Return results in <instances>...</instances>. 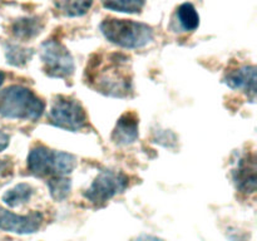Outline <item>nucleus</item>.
<instances>
[{
  "label": "nucleus",
  "instance_id": "nucleus-1",
  "mask_svg": "<svg viewBox=\"0 0 257 241\" xmlns=\"http://www.w3.org/2000/svg\"><path fill=\"white\" fill-rule=\"evenodd\" d=\"M44 112V103L29 88L10 85L0 92V114L5 118L37 120Z\"/></svg>",
  "mask_w": 257,
  "mask_h": 241
},
{
  "label": "nucleus",
  "instance_id": "nucleus-2",
  "mask_svg": "<svg viewBox=\"0 0 257 241\" xmlns=\"http://www.w3.org/2000/svg\"><path fill=\"white\" fill-rule=\"evenodd\" d=\"M100 32L113 44L128 49L147 45L153 39V29L145 23L108 18L100 24Z\"/></svg>",
  "mask_w": 257,
  "mask_h": 241
},
{
  "label": "nucleus",
  "instance_id": "nucleus-3",
  "mask_svg": "<svg viewBox=\"0 0 257 241\" xmlns=\"http://www.w3.org/2000/svg\"><path fill=\"white\" fill-rule=\"evenodd\" d=\"M77 158L73 155L60 151H53L45 146H37L28 156V168L39 177L44 176H67L74 170Z\"/></svg>",
  "mask_w": 257,
  "mask_h": 241
},
{
  "label": "nucleus",
  "instance_id": "nucleus-4",
  "mask_svg": "<svg viewBox=\"0 0 257 241\" xmlns=\"http://www.w3.org/2000/svg\"><path fill=\"white\" fill-rule=\"evenodd\" d=\"M49 119L57 127L63 130L77 131L87 126V114L78 100L69 97H58L53 102Z\"/></svg>",
  "mask_w": 257,
  "mask_h": 241
},
{
  "label": "nucleus",
  "instance_id": "nucleus-5",
  "mask_svg": "<svg viewBox=\"0 0 257 241\" xmlns=\"http://www.w3.org/2000/svg\"><path fill=\"white\" fill-rule=\"evenodd\" d=\"M128 186V177L119 171L104 170L94 178L92 185L85 191V198L94 205H103L118 193L123 192Z\"/></svg>",
  "mask_w": 257,
  "mask_h": 241
},
{
  "label": "nucleus",
  "instance_id": "nucleus-6",
  "mask_svg": "<svg viewBox=\"0 0 257 241\" xmlns=\"http://www.w3.org/2000/svg\"><path fill=\"white\" fill-rule=\"evenodd\" d=\"M45 73L54 78H68L74 73V62L67 48L59 42L48 40L40 49Z\"/></svg>",
  "mask_w": 257,
  "mask_h": 241
},
{
  "label": "nucleus",
  "instance_id": "nucleus-7",
  "mask_svg": "<svg viewBox=\"0 0 257 241\" xmlns=\"http://www.w3.org/2000/svg\"><path fill=\"white\" fill-rule=\"evenodd\" d=\"M93 82L99 92L114 97H124L131 90V77L128 75V70H125L119 62H114L99 70Z\"/></svg>",
  "mask_w": 257,
  "mask_h": 241
},
{
  "label": "nucleus",
  "instance_id": "nucleus-8",
  "mask_svg": "<svg viewBox=\"0 0 257 241\" xmlns=\"http://www.w3.org/2000/svg\"><path fill=\"white\" fill-rule=\"evenodd\" d=\"M43 215L40 212H29L28 215L17 213L0 207V228L8 232L28 235L40 228L43 223Z\"/></svg>",
  "mask_w": 257,
  "mask_h": 241
},
{
  "label": "nucleus",
  "instance_id": "nucleus-9",
  "mask_svg": "<svg viewBox=\"0 0 257 241\" xmlns=\"http://www.w3.org/2000/svg\"><path fill=\"white\" fill-rule=\"evenodd\" d=\"M225 83L232 89L243 90L251 98L256 94V68L253 65H245L228 73Z\"/></svg>",
  "mask_w": 257,
  "mask_h": 241
},
{
  "label": "nucleus",
  "instance_id": "nucleus-10",
  "mask_svg": "<svg viewBox=\"0 0 257 241\" xmlns=\"http://www.w3.org/2000/svg\"><path fill=\"white\" fill-rule=\"evenodd\" d=\"M112 138L118 145H131L138 138V118L135 113H124L117 120Z\"/></svg>",
  "mask_w": 257,
  "mask_h": 241
},
{
  "label": "nucleus",
  "instance_id": "nucleus-11",
  "mask_svg": "<svg viewBox=\"0 0 257 241\" xmlns=\"http://www.w3.org/2000/svg\"><path fill=\"white\" fill-rule=\"evenodd\" d=\"M236 186L242 192H255L256 190V162L255 156H246L238 163L235 171Z\"/></svg>",
  "mask_w": 257,
  "mask_h": 241
},
{
  "label": "nucleus",
  "instance_id": "nucleus-12",
  "mask_svg": "<svg viewBox=\"0 0 257 241\" xmlns=\"http://www.w3.org/2000/svg\"><path fill=\"white\" fill-rule=\"evenodd\" d=\"M43 23L37 18H23L13 24V33L22 39L34 38L42 32Z\"/></svg>",
  "mask_w": 257,
  "mask_h": 241
},
{
  "label": "nucleus",
  "instance_id": "nucleus-13",
  "mask_svg": "<svg viewBox=\"0 0 257 241\" xmlns=\"http://www.w3.org/2000/svg\"><path fill=\"white\" fill-rule=\"evenodd\" d=\"M33 187L28 183H19L15 187L10 188L9 191L4 193L3 201L7 203L9 207H18L23 203L28 202L33 195Z\"/></svg>",
  "mask_w": 257,
  "mask_h": 241
},
{
  "label": "nucleus",
  "instance_id": "nucleus-14",
  "mask_svg": "<svg viewBox=\"0 0 257 241\" xmlns=\"http://www.w3.org/2000/svg\"><path fill=\"white\" fill-rule=\"evenodd\" d=\"M177 18L181 27L187 32L197 29L198 24H200V17H198L197 10L191 3H185L178 8Z\"/></svg>",
  "mask_w": 257,
  "mask_h": 241
},
{
  "label": "nucleus",
  "instance_id": "nucleus-15",
  "mask_svg": "<svg viewBox=\"0 0 257 241\" xmlns=\"http://www.w3.org/2000/svg\"><path fill=\"white\" fill-rule=\"evenodd\" d=\"M146 4V0H104L103 7L113 12L136 14L141 13Z\"/></svg>",
  "mask_w": 257,
  "mask_h": 241
},
{
  "label": "nucleus",
  "instance_id": "nucleus-16",
  "mask_svg": "<svg viewBox=\"0 0 257 241\" xmlns=\"http://www.w3.org/2000/svg\"><path fill=\"white\" fill-rule=\"evenodd\" d=\"M50 195L55 201H63L68 197L72 188V182L65 176H58L48 181Z\"/></svg>",
  "mask_w": 257,
  "mask_h": 241
},
{
  "label": "nucleus",
  "instance_id": "nucleus-17",
  "mask_svg": "<svg viewBox=\"0 0 257 241\" xmlns=\"http://www.w3.org/2000/svg\"><path fill=\"white\" fill-rule=\"evenodd\" d=\"M93 0H62L60 9L68 17H82L90 9Z\"/></svg>",
  "mask_w": 257,
  "mask_h": 241
},
{
  "label": "nucleus",
  "instance_id": "nucleus-18",
  "mask_svg": "<svg viewBox=\"0 0 257 241\" xmlns=\"http://www.w3.org/2000/svg\"><path fill=\"white\" fill-rule=\"evenodd\" d=\"M33 55L32 49L18 47V45H9L7 49V59L13 65H24L30 60Z\"/></svg>",
  "mask_w": 257,
  "mask_h": 241
},
{
  "label": "nucleus",
  "instance_id": "nucleus-19",
  "mask_svg": "<svg viewBox=\"0 0 257 241\" xmlns=\"http://www.w3.org/2000/svg\"><path fill=\"white\" fill-rule=\"evenodd\" d=\"M9 145V136L0 131V152L8 147Z\"/></svg>",
  "mask_w": 257,
  "mask_h": 241
},
{
  "label": "nucleus",
  "instance_id": "nucleus-20",
  "mask_svg": "<svg viewBox=\"0 0 257 241\" xmlns=\"http://www.w3.org/2000/svg\"><path fill=\"white\" fill-rule=\"evenodd\" d=\"M131 241H165L163 238L157 237V236H152V235H142L138 236V237L133 238Z\"/></svg>",
  "mask_w": 257,
  "mask_h": 241
},
{
  "label": "nucleus",
  "instance_id": "nucleus-21",
  "mask_svg": "<svg viewBox=\"0 0 257 241\" xmlns=\"http://www.w3.org/2000/svg\"><path fill=\"white\" fill-rule=\"evenodd\" d=\"M4 78H5L4 73H2V72H0V85H2L3 83H4Z\"/></svg>",
  "mask_w": 257,
  "mask_h": 241
}]
</instances>
